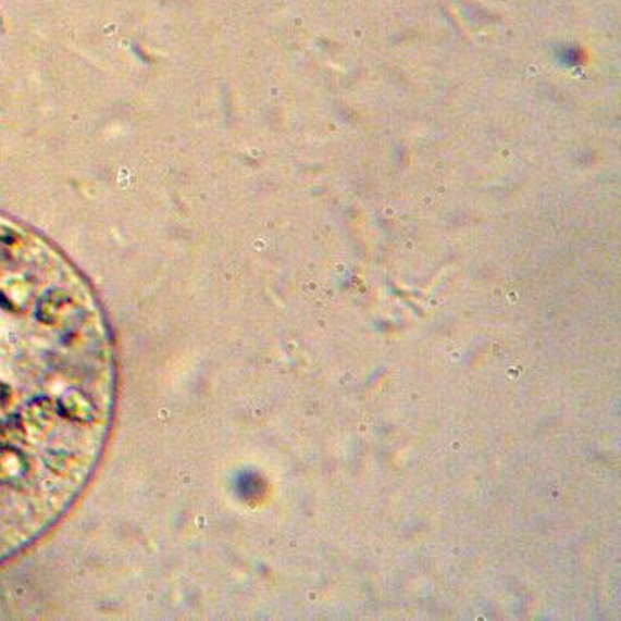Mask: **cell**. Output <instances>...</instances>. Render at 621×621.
Here are the masks:
<instances>
[{
  "label": "cell",
  "mask_w": 621,
  "mask_h": 621,
  "mask_svg": "<svg viewBox=\"0 0 621 621\" xmlns=\"http://www.w3.org/2000/svg\"><path fill=\"white\" fill-rule=\"evenodd\" d=\"M117 393L112 328L85 274L45 236L0 215V566L85 496Z\"/></svg>",
  "instance_id": "1"
}]
</instances>
